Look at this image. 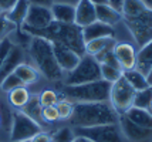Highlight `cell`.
I'll return each mask as SVG.
<instances>
[{
	"instance_id": "obj_1",
	"label": "cell",
	"mask_w": 152,
	"mask_h": 142,
	"mask_svg": "<svg viewBox=\"0 0 152 142\" xmlns=\"http://www.w3.org/2000/svg\"><path fill=\"white\" fill-rule=\"evenodd\" d=\"M23 31L30 34L31 37H43L51 43H60L64 44L66 47L71 48L78 55L86 54V43L83 39V31L81 27L77 24H68V23H60L53 20L47 27L44 28H30V27H21Z\"/></svg>"
},
{
	"instance_id": "obj_2",
	"label": "cell",
	"mask_w": 152,
	"mask_h": 142,
	"mask_svg": "<svg viewBox=\"0 0 152 142\" xmlns=\"http://www.w3.org/2000/svg\"><path fill=\"white\" fill-rule=\"evenodd\" d=\"M121 20H124L139 47L152 40V10L141 0H124Z\"/></svg>"
},
{
	"instance_id": "obj_3",
	"label": "cell",
	"mask_w": 152,
	"mask_h": 142,
	"mask_svg": "<svg viewBox=\"0 0 152 142\" xmlns=\"http://www.w3.org/2000/svg\"><path fill=\"white\" fill-rule=\"evenodd\" d=\"M119 115L115 112L110 101L75 102L70 124L75 128H91L107 124H118Z\"/></svg>"
},
{
	"instance_id": "obj_4",
	"label": "cell",
	"mask_w": 152,
	"mask_h": 142,
	"mask_svg": "<svg viewBox=\"0 0 152 142\" xmlns=\"http://www.w3.org/2000/svg\"><path fill=\"white\" fill-rule=\"evenodd\" d=\"M28 51L37 71H40L46 78L56 81L63 77V70L57 64L51 41L43 37H31L28 41Z\"/></svg>"
},
{
	"instance_id": "obj_5",
	"label": "cell",
	"mask_w": 152,
	"mask_h": 142,
	"mask_svg": "<svg viewBox=\"0 0 152 142\" xmlns=\"http://www.w3.org/2000/svg\"><path fill=\"white\" fill-rule=\"evenodd\" d=\"M110 82L99 80L78 85H66L63 88V95L75 102H101L110 100Z\"/></svg>"
},
{
	"instance_id": "obj_6",
	"label": "cell",
	"mask_w": 152,
	"mask_h": 142,
	"mask_svg": "<svg viewBox=\"0 0 152 142\" xmlns=\"http://www.w3.org/2000/svg\"><path fill=\"white\" fill-rule=\"evenodd\" d=\"M101 78V70H99L98 61L93 55L84 54L80 58L78 64L74 67V70L68 71L66 75L64 84L66 85H78L86 82L99 81Z\"/></svg>"
},
{
	"instance_id": "obj_7",
	"label": "cell",
	"mask_w": 152,
	"mask_h": 142,
	"mask_svg": "<svg viewBox=\"0 0 152 142\" xmlns=\"http://www.w3.org/2000/svg\"><path fill=\"white\" fill-rule=\"evenodd\" d=\"M134 97H135V90L128 84V81L124 77H121L118 81L111 84L108 101L118 115H124L132 107Z\"/></svg>"
},
{
	"instance_id": "obj_8",
	"label": "cell",
	"mask_w": 152,
	"mask_h": 142,
	"mask_svg": "<svg viewBox=\"0 0 152 142\" xmlns=\"http://www.w3.org/2000/svg\"><path fill=\"white\" fill-rule=\"evenodd\" d=\"M39 132H41V127L37 122H34L30 117H27L23 111H14L12 118V127H10V141L20 142L31 139Z\"/></svg>"
},
{
	"instance_id": "obj_9",
	"label": "cell",
	"mask_w": 152,
	"mask_h": 142,
	"mask_svg": "<svg viewBox=\"0 0 152 142\" xmlns=\"http://www.w3.org/2000/svg\"><path fill=\"white\" fill-rule=\"evenodd\" d=\"M74 135L84 136L91 142H124L118 124H107L91 128H75Z\"/></svg>"
},
{
	"instance_id": "obj_10",
	"label": "cell",
	"mask_w": 152,
	"mask_h": 142,
	"mask_svg": "<svg viewBox=\"0 0 152 142\" xmlns=\"http://www.w3.org/2000/svg\"><path fill=\"white\" fill-rule=\"evenodd\" d=\"M53 14L50 7L43 6V4H34L30 3L28 12L23 24L20 27H30V28H44L53 21Z\"/></svg>"
},
{
	"instance_id": "obj_11",
	"label": "cell",
	"mask_w": 152,
	"mask_h": 142,
	"mask_svg": "<svg viewBox=\"0 0 152 142\" xmlns=\"http://www.w3.org/2000/svg\"><path fill=\"white\" fill-rule=\"evenodd\" d=\"M118 125L124 138L128 142H152V129L142 128L134 124L125 115H119Z\"/></svg>"
},
{
	"instance_id": "obj_12",
	"label": "cell",
	"mask_w": 152,
	"mask_h": 142,
	"mask_svg": "<svg viewBox=\"0 0 152 142\" xmlns=\"http://www.w3.org/2000/svg\"><path fill=\"white\" fill-rule=\"evenodd\" d=\"M53 50L56 60H57V64L63 70V73L64 71L68 73V71L74 70V67L78 64L80 58H81V55H78L75 51L66 47L64 44H60V43H53Z\"/></svg>"
},
{
	"instance_id": "obj_13",
	"label": "cell",
	"mask_w": 152,
	"mask_h": 142,
	"mask_svg": "<svg viewBox=\"0 0 152 142\" xmlns=\"http://www.w3.org/2000/svg\"><path fill=\"white\" fill-rule=\"evenodd\" d=\"M114 55H115V58H117L122 71L135 68L137 53H135V48L131 44H128V43H118V44H115Z\"/></svg>"
},
{
	"instance_id": "obj_14",
	"label": "cell",
	"mask_w": 152,
	"mask_h": 142,
	"mask_svg": "<svg viewBox=\"0 0 152 142\" xmlns=\"http://www.w3.org/2000/svg\"><path fill=\"white\" fill-rule=\"evenodd\" d=\"M94 21H97L95 16V6L90 0H80L75 4V19L74 24H77L78 27H86L88 24H91Z\"/></svg>"
},
{
	"instance_id": "obj_15",
	"label": "cell",
	"mask_w": 152,
	"mask_h": 142,
	"mask_svg": "<svg viewBox=\"0 0 152 142\" xmlns=\"http://www.w3.org/2000/svg\"><path fill=\"white\" fill-rule=\"evenodd\" d=\"M24 54H23V48L20 46H14L10 48L9 54L6 55V58L3 60V64L0 67V84L1 81L6 78L7 75H10L12 73H14V70L17 68V66H20L23 63Z\"/></svg>"
},
{
	"instance_id": "obj_16",
	"label": "cell",
	"mask_w": 152,
	"mask_h": 142,
	"mask_svg": "<svg viewBox=\"0 0 152 142\" xmlns=\"http://www.w3.org/2000/svg\"><path fill=\"white\" fill-rule=\"evenodd\" d=\"M83 31V39L84 43H88L95 39H102V37H114L115 36V30L113 26L104 24L101 21H94L91 24H88L86 27L81 28Z\"/></svg>"
},
{
	"instance_id": "obj_17",
	"label": "cell",
	"mask_w": 152,
	"mask_h": 142,
	"mask_svg": "<svg viewBox=\"0 0 152 142\" xmlns=\"http://www.w3.org/2000/svg\"><path fill=\"white\" fill-rule=\"evenodd\" d=\"M152 67V40L148 41L145 46H142L141 50L137 53V61H135V70L139 73L148 75L149 70Z\"/></svg>"
},
{
	"instance_id": "obj_18",
	"label": "cell",
	"mask_w": 152,
	"mask_h": 142,
	"mask_svg": "<svg viewBox=\"0 0 152 142\" xmlns=\"http://www.w3.org/2000/svg\"><path fill=\"white\" fill-rule=\"evenodd\" d=\"M50 10H51L53 19L56 21L68 23V24L74 23V19H75V6L63 4V3H51Z\"/></svg>"
},
{
	"instance_id": "obj_19",
	"label": "cell",
	"mask_w": 152,
	"mask_h": 142,
	"mask_svg": "<svg viewBox=\"0 0 152 142\" xmlns=\"http://www.w3.org/2000/svg\"><path fill=\"white\" fill-rule=\"evenodd\" d=\"M95 16H97V21H101L108 26H114L118 21H121V12L115 10L110 4L95 6Z\"/></svg>"
},
{
	"instance_id": "obj_20",
	"label": "cell",
	"mask_w": 152,
	"mask_h": 142,
	"mask_svg": "<svg viewBox=\"0 0 152 142\" xmlns=\"http://www.w3.org/2000/svg\"><path fill=\"white\" fill-rule=\"evenodd\" d=\"M20 111H23L27 117H30L34 122H37L40 127H43V125L46 124V121L43 119V115H41L43 107H41V104H40L39 95H30L27 104L20 109Z\"/></svg>"
},
{
	"instance_id": "obj_21",
	"label": "cell",
	"mask_w": 152,
	"mask_h": 142,
	"mask_svg": "<svg viewBox=\"0 0 152 142\" xmlns=\"http://www.w3.org/2000/svg\"><path fill=\"white\" fill-rule=\"evenodd\" d=\"M124 115H125L128 119H131L134 124L139 125V127L152 129V114L148 109H141V108L131 107Z\"/></svg>"
},
{
	"instance_id": "obj_22",
	"label": "cell",
	"mask_w": 152,
	"mask_h": 142,
	"mask_svg": "<svg viewBox=\"0 0 152 142\" xmlns=\"http://www.w3.org/2000/svg\"><path fill=\"white\" fill-rule=\"evenodd\" d=\"M28 7H30V0H17V3L14 4L13 9L6 13L7 19L12 23H14L17 27H20L26 19Z\"/></svg>"
},
{
	"instance_id": "obj_23",
	"label": "cell",
	"mask_w": 152,
	"mask_h": 142,
	"mask_svg": "<svg viewBox=\"0 0 152 142\" xmlns=\"http://www.w3.org/2000/svg\"><path fill=\"white\" fill-rule=\"evenodd\" d=\"M122 77L128 81V84H129L135 91H141V90H145V88L149 87L146 77L142 74V73H139L138 70H135V68L122 71Z\"/></svg>"
},
{
	"instance_id": "obj_24",
	"label": "cell",
	"mask_w": 152,
	"mask_h": 142,
	"mask_svg": "<svg viewBox=\"0 0 152 142\" xmlns=\"http://www.w3.org/2000/svg\"><path fill=\"white\" fill-rule=\"evenodd\" d=\"M117 44V41L114 37H102V39H95L86 43V54L88 55H95L98 54L101 50H104L107 47H114Z\"/></svg>"
},
{
	"instance_id": "obj_25",
	"label": "cell",
	"mask_w": 152,
	"mask_h": 142,
	"mask_svg": "<svg viewBox=\"0 0 152 142\" xmlns=\"http://www.w3.org/2000/svg\"><path fill=\"white\" fill-rule=\"evenodd\" d=\"M14 74L21 80V82L24 85L33 84L39 78V71L34 67H31L30 64H26V63H21L20 66H17V68L14 70Z\"/></svg>"
},
{
	"instance_id": "obj_26",
	"label": "cell",
	"mask_w": 152,
	"mask_h": 142,
	"mask_svg": "<svg viewBox=\"0 0 152 142\" xmlns=\"http://www.w3.org/2000/svg\"><path fill=\"white\" fill-rule=\"evenodd\" d=\"M28 98H30V92H28V90H27L24 85H23V87L14 88V90H12V91L9 92V102H10L16 109L23 108L27 104Z\"/></svg>"
},
{
	"instance_id": "obj_27",
	"label": "cell",
	"mask_w": 152,
	"mask_h": 142,
	"mask_svg": "<svg viewBox=\"0 0 152 142\" xmlns=\"http://www.w3.org/2000/svg\"><path fill=\"white\" fill-rule=\"evenodd\" d=\"M152 102V87L149 85L145 90L141 91H135V97H134V104L132 107L141 109H148Z\"/></svg>"
},
{
	"instance_id": "obj_28",
	"label": "cell",
	"mask_w": 152,
	"mask_h": 142,
	"mask_svg": "<svg viewBox=\"0 0 152 142\" xmlns=\"http://www.w3.org/2000/svg\"><path fill=\"white\" fill-rule=\"evenodd\" d=\"M114 47H107L104 50H101L98 54L94 55V58L98 61V64H107V66H113L115 68H121L115 55H114Z\"/></svg>"
},
{
	"instance_id": "obj_29",
	"label": "cell",
	"mask_w": 152,
	"mask_h": 142,
	"mask_svg": "<svg viewBox=\"0 0 152 142\" xmlns=\"http://www.w3.org/2000/svg\"><path fill=\"white\" fill-rule=\"evenodd\" d=\"M99 70H101V78L104 81L113 82L118 81L119 78L122 77V70L121 68H115L113 66H107V64H99Z\"/></svg>"
},
{
	"instance_id": "obj_30",
	"label": "cell",
	"mask_w": 152,
	"mask_h": 142,
	"mask_svg": "<svg viewBox=\"0 0 152 142\" xmlns=\"http://www.w3.org/2000/svg\"><path fill=\"white\" fill-rule=\"evenodd\" d=\"M16 30H17V26L7 19L6 13H0V41L7 39Z\"/></svg>"
},
{
	"instance_id": "obj_31",
	"label": "cell",
	"mask_w": 152,
	"mask_h": 142,
	"mask_svg": "<svg viewBox=\"0 0 152 142\" xmlns=\"http://www.w3.org/2000/svg\"><path fill=\"white\" fill-rule=\"evenodd\" d=\"M56 108H57L60 119H70V117L73 114L74 104L70 100H61V101L58 100V102L56 104Z\"/></svg>"
},
{
	"instance_id": "obj_32",
	"label": "cell",
	"mask_w": 152,
	"mask_h": 142,
	"mask_svg": "<svg viewBox=\"0 0 152 142\" xmlns=\"http://www.w3.org/2000/svg\"><path fill=\"white\" fill-rule=\"evenodd\" d=\"M23 85H24V84L21 82V80H20L14 73H12V74L7 75L6 78L1 81L0 88H1L4 92H10L12 90H14V88H17V87H23Z\"/></svg>"
},
{
	"instance_id": "obj_33",
	"label": "cell",
	"mask_w": 152,
	"mask_h": 142,
	"mask_svg": "<svg viewBox=\"0 0 152 142\" xmlns=\"http://www.w3.org/2000/svg\"><path fill=\"white\" fill-rule=\"evenodd\" d=\"M39 100L41 107H48V105H56L58 102V95L53 90H44L39 95Z\"/></svg>"
},
{
	"instance_id": "obj_34",
	"label": "cell",
	"mask_w": 152,
	"mask_h": 142,
	"mask_svg": "<svg viewBox=\"0 0 152 142\" xmlns=\"http://www.w3.org/2000/svg\"><path fill=\"white\" fill-rule=\"evenodd\" d=\"M53 136V142H71L74 138V132L70 128H61Z\"/></svg>"
},
{
	"instance_id": "obj_35",
	"label": "cell",
	"mask_w": 152,
	"mask_h": 142,
	"mask_svg": "<svg viewBox=\"0 0 152 142\" xmlns=\"http://www.w3.org/2000/svg\"><path fill=\"white\" fill-rule=\"evenodd\" d=\"M41 115H43V119L46 122H56L58 121V112H57V108L56 105H48V107H43V111H41Z\"/></svg>"
},
{
	"instance_id": "obj_36",
	"label": "cell",
	"mask_w": 152,
	"mask_h": 142,
	"mask_svg": "<svg viewBox=\"0 0 152 142\" xmlns=\"http://www.w3.org/2000/svg\"><path fill=\"white\" fill-rule=\"evenodd\" d=\"M12 47H13V43H12V40H10L9 37L0 41V67H1L3 60L6 58V55L9 54V51H10Z\"/></svg>"
},
{
	"instance_id": "obj_37",
	"label": "cell",
	"mask_w": 152,
	"mask_h": 142,
	"mask_svg": "<svg viewBox=\"0 0 152 142\" xmlns=\"http://www.w3.org/2000/svg\"><path fill=\"white\" fill-rule=\"evenodd\" d=\"M16 3H17V0H0V12L1 13L10 12Z\"/></svg>"
},
{
	"instance_id": "obj_38",
	"label": "cell",
	"mask_w": 152,
	"mask_h": 142,
	"mask_svg": "<svg viewBox=\"0 0 152 142\" xmlns=\"http://www.w3.org/2000/svg\"><path fill=\"white\" fill-rule=\"evenodd\" d=\"M31 142H53V136L46 132H39L36 136L31 138Z\"/></svg>"
},
{
	"instance_id": "obj_39",
	"label": "cell",
	"mask_w": 152,
	"mask_h": 142,
	"mask_svg": "<svg viewBox=\"0 0 152 142\" xmlns=\"http://www.w3.org/2000/svg\"><path fill=\"white\" fill-rule=\"evenodd\" d=\"M108 3H110V6H113L115 10L121 12L122 4H124V0H108Z\"/></svg>"
},
{
	"instance_id": "obj_40",
	"label": "cell",
	"mask_w": 152,
	"mask_h": 142,
	"mask_svg": "<svg viewBox=\"0 0 152 142\" xmlns=\"http://www.w3.org/2000/svg\"><path fill=\"white\" fill-rule=\"evenodd\" d=\"M80 0H53L51 3H63V4H71V6H75Z\"/></svg>"
},
{
	"instance_id": "obj_41",
	"label": "cell",
	"mask_w": 152,
	"mask_h": 142,
	"mask_svg": "<svg viewBox=\"0 0 152 142\" xmlns=\"http://www.w3.org/2000/svg\"><path fill=\"white\" fill-rule=\"evenodd\" d=\"M71 142H91L90 139H87V138H84V136H78V135H74L73 141Z\"/></svg>"
},
{
	"instance_id": "obj_42",
	"label": "cell",
	"mask_w": 152,
	"mask_h": 142,
	"mask_svg": "<svg viewBox=\"0 0 152 142\" xmlns=\"http://www.w3.org/2000/svg\"><path fill=\"white\" fill-rule=\"evenodd\" d=\"M94 6H99V4H110L108 0H90Z\"/></svg>"
},
{
	"instance_id": "obj_43",
	"label": "cell",
	"mask_w": 152,
	"mask_h": 142,
	"mask_svg": "<svg viewBox=\"0 0 152 142\" xmlns=\"http://www.w3.org/2000/svg\"><path fill=\"white\" fill-rule=\"evenodd\" d=\"M30 3H34V4H43V6H46L47 3H50V0H30Z\"/></svg>"
},
{
	"instance_id": "obj_44",
	"label": "cell",
	"mask_w": 152,
	"mask_h": 142,
	"mask_svg": "<svg viewBox=\"0 0 152 142\" xmlns=\"http://www.w3.org/2000/svg\"><path fill=\"white\" fill-rule=\"evenodd\" d=\"M141 1H142L149 10H152V0H141Z\"/></svg>"
},
{
	"instance_id": "obj_45",
	"label": "cell",
	"mask_w": 152,
	"mask_h": 142,
	"mask_svg": "<svg viewBox=\"0 0 152 142\" xmlns=\"http://www.w3.org/2000/svg\"><path fill=\"white\" fill-rule=\"evenodd\" d=\"M146 80H148V84L152 87V67H151V70H149L148 75H146Z\"/></svg>"
},
{
	"instance_id": "obj_46",
	"label": "cell",
	"mask_w": 152,
	"mask_h": 142,
	"mask_svg": "<svg viewBox=\"0 0 152 142\" xmlns=\"http://www.w3.org/2000/svg\"><path fill=\"white\" fill-rule=\"evenodd\" d=\"M148 111H149V112L152 114V102H151V105H149V108H148Z\"/></svg>"
},
{
	"instance_id": "obj_47",
	"label": "cell",
	"mask_w": 152,
	"mask_h": 142,
	"mask_svg": "<svg viewBox=\"0 0 152 142\" xmlns=\"http://www.w3.org/2000/svg\"><path fill=\"white\" fill-rule=\"evenodd\" d=\"M20 142H31V139H26V141H20Z\"/></svg>"
},
{
	"instance_id": "obj_48",
	"label": "cell",
	"mask_w": 152,
	"mask_h": 142,
	"mask_svg": "<svg viewBox=\"0 0 152 142\" xmlns=\"http://www.w3.org/2000/svg\"><path fill=\"white\" fill-rule=\"evenodd\" d=\"M51 1H53V0H50V3H51Z\"/></svg>"
},
{
	"instance_id": "obj_49",
	"label": "cell",
	"mask_w": 152,
	"mask_h": 142,
	"mask_svg": "<svg viewBox=\"0 0 152 142\" xmlns=\"http://www.w3.org/2000/svg\"><path fill=\"white\" fill-rule=\"evenodd\" d=\"M0 124H1V119H0Z\"/></svg>"
},
{
	"instance_id": "obj_50",
	"label": "cell",
	"mask_w": 152,
	"mask_h": 142,
	"mask_svg": "<svg viewBox=\"0 0 152 142\" xmlns=\"http://www.w3.org/2000/svg\"><path fill=\"white\" fill-rule=\"evenodd\" d=\"M0 13H1V12H0Z\"/></svg>"
}]
</instances>
